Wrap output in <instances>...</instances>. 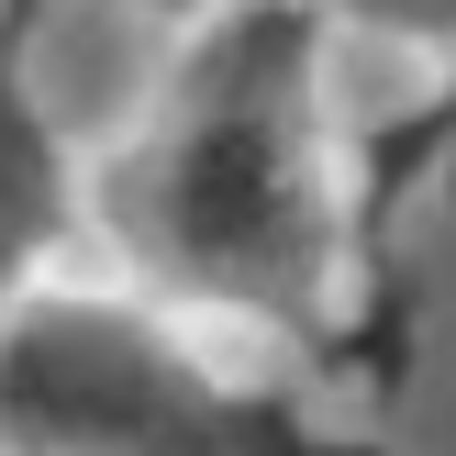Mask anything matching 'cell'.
<instances>
[{
	"instance_id": "obj_1",
	"label": "cell",
	"mask_w": 456,
	"mask_h": 456,
	"mask_svg": "<svg viewBox=\"0 0 456 456\" xmlns=\"http://www.w3.org/2000/svg\"><path fill=\"white\" fill-rule=\"evenodd\" d=\"M312 12L234 0L178 56L167 101L111 167V223L167 289L234 312H312L334 279V190H323V111H312Z\"/></svg>"
},
{
	"instance_id": "obj_2",
	"label": "cell",
	"mask_w": 456,
	"mask_h": 456,
	"mask_svg": "<svg viewBox=\"0 0 456 456\" xmlns=\"http://www.w3.org/2000/svg\"><path fill=\"white\" fill-rule=\"evenodd\" d=\"M0 456H312L267 401L223 390L123 301L0 312Z\"/></svg>"
},
{
	"instance_id": "obj_3",
	"label": "cell",
	"mask_w": 456,
	"mask_h": 456,
	"mask_svg": "<svg viewBox=\"0 0 456 456\" xmlns=\"http://www.w3.org/2000/svg\"><path fill=\"white\" fill-rule=\"evenodd\" d=\"M67 234V156H56V111L22 89V45L0 34V312H12L22 267Z\"/></svg>"
},
{
	"instance_id": "obj_4",
	"label": "cell",
	"mask_w": 456,
	"mask_h": 456,
	"mask_svg": "<svg viewBox=\"0 0 456 456\" xmlns=\"http://www.w3.org/2000/svg\"><path fill=\"white\" fill-rule=\"evenodd\" d=\"M356 22L379 34H412V45H456V0H346Z\"/></svg>"
},
{
	"instance_id": "obj_5",
	"label": "cell",
	"mask_w": 456,
	"mask_h": 456,
	"mask_svg": "<svg viewBox=\"0 0 456 456\" xmlns=\"http://www.w3.org/2000/svg\"><path fill=\"white\" fill-rule=\"evenodd\" d=\"M435 134H456V78H445V101H435Z\"/></svg>"
},
{
	"instance_id": "obj_6",
	"label": "cell",
	"mask_w": 456,
	"mask_h": 456,
	"mask_svg": "<svg viewBox=\"0 0 456 456\" xmlns=\"http://www.w3.org/2000/svg\"><path fill=\"white\" fill-rule=\"evenodd\" d=\"M134 12H212V0H134Z\"/></svg>"
}]
</instances>
